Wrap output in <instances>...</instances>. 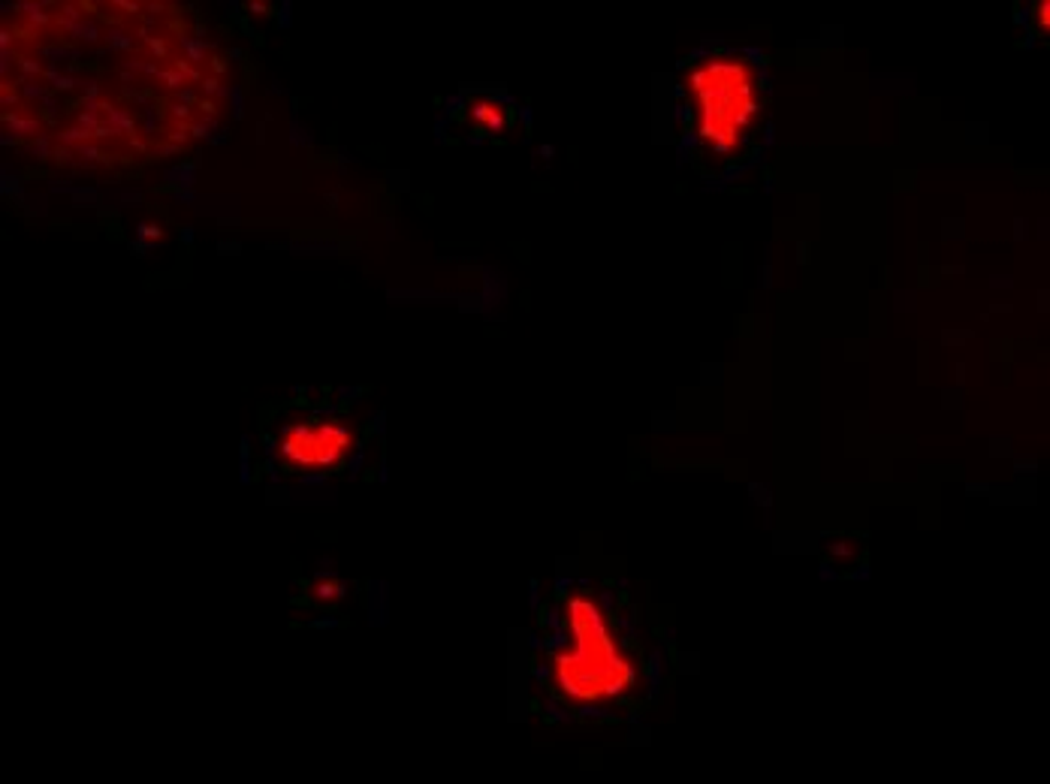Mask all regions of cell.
<instances>
[{
	"mask_svg": "<svg viewBox=\"0 0 1050 784\" xmlns=\"http://www.w3.org/2000/svg\"><path fill=\"white\" fill-rule=\"evenodd\" d=\"M685 133L703 175H727L758 157L769 121V91L749 52L712 49L679 76Z\"/></svg>",
	"mask_w": 1050,
	"mask_h": 784,
	"instance_id": "6da1fadb",
	"label": "cell"
},
{
	"mask_svg": "<svg viewBox=\"0 0 1050 784\" xmlns=\"http://www.w3.org/2000/svg\"><path fill=\"white\" fill-rule=\"evenodd\" d=\"M547 688L574 712H604L640 688V655L622 637L616 615L586 588L567 591L556 606Z\"/></svg>",
	"mask_w": 1050,
	"mask_h": 784,
	"instance_id": "7a4b0ae2",
	"label": "cell"
},
{
	"mask_svg": "<svg viewBox=\"0 0 1050 784\" xmlns=\"http://www.w3.org/2000/svg\"><path fill=\"white\" fill-rule=\"evenodd\" d=\"M272 459L284 474H335L357 450V431L332 411H299L281 420L269 441Z\"/></svg>",
	"mask_w": 1050,
	"mask_h": 784,
	"instance_id": "3957f363",
	"label": "cell"
},
{
	"mask_svg": "<svg viewBox=\"0 0 1050 784\" xmlns=\"http://www.w3.org/2000/svg\"><path fill=\"white\" fill-rule=\"evenodd\" d=\"M465 115H468V121L475 130L480 133H501L510 127V106L495 97H475L468 103V109H465Z\"/></svg>",
	"mask_w": 1050,
	"mask_h": 784,
	"instance_id": "277c9868",
	"label": "cell"
},
{
	"mask_svg": "<svg viewBox=\"0 0 1050 784\" xmlns=\"http://www.w3.org/2000/svg\"><path fill=\"white\" fill-rule=\"evenodd\" d=\"M1032 28L1038 30L1041 37H1050V0H1038L1036 6H1032Z\"/></svg>",
	"mask_w": 1050,
	"mask_h": 784,
	"instance_id": "5b68a950",
	"label": "cell"
}]
</instances>
